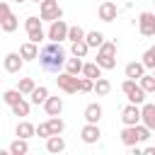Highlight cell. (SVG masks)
I'll use <instances>...</instances> for the list:
<instances>
[{
	"mask_svg": "<svg viewBox=\"0 0 155 155\" xmlns=\"http://www.w3.org/2000/svg\"><path fill=\"white\" fill-rule=\"evenodd\" d=\"M87 51H90V46H87V41H85V39L73 41V46H70V53H73V56H78V58H85V56H87Z\"/></svg>",
	"mask_w": 155,
	"mask_h": 155,
	"instance_id": "obj_25",
	"label": "cell"
},
{
	"mask_svg": "<svg viewBox=\"0 0 155 155\" xmlns=\"http://www.w3.org/2000/svg\"><path fill=\"white\" fill-rule=\"evenodd\" d=\"M136 131H138V138H140V143H145V140L150 138V128H148L145 124H136Z\"/></svg>",
	"mask_w": 155,
	"mask_h": 155,
	"instance_id": "obj_35",
	"label": "cell"
},
{
	"mask_svg": "<svg viewBox=\"0 0 155 155\" xmlns=\"http://www.w3.org/2000/svg\"><path fill=\"white\" fill-rule=\"evenodd\" d=\"M121 90H124V94L128 97V102H131V104H138V107H140V104L145 102V90H143L140 85H136V80H133V78H126V80H124V85H121Z\"/></svg>",
	"mask_w": 155,
	"mask_h": 155,
	"instance_id": "obj_3",
	"label": "cell"
},
{
	"mask_svg": "<svg viewBox=\"0 0 155 155\" xmlns=\"http://www.w3.org/2000/svg\"><path fill=\"white\" fill-rule=\"evenodd\" d=\"M65 73H70V75H80V73H82V58H78V56L65 58Z\"/></svg>",
	"mask_w": 155,
	"mask_h": 155,
	"instance_id": "obj_22",
	"label": "cell"
},
{
	"mask_svg": "<svg viewBox=\"0 0 155 155\" xmlns=\"http://www.w3.org/2000/svg\"><path fill=\"white\" fill-rule=\"evenodd\" d=\"M92 90H94V80L80 78V92H92Z\"/></svg>",
	"mask_w": 155,
	"mask_h": 155,
	"instance_id": "obj_37",
	"label": "cell"
},
{
	"mask_svg": "<svg viewBox=\"0 0 155 155\" xmlns=\"http://www.w3.org/2000/svg\"><path fill=\"white\" fill-rule=\"evenodd\" d=\"M12 114H15V116H29V102H27L24 97H22L19 102H15V104H12Z\"/></svg>",
	"mask_w": 155,
	"mask_h": 155,
	"instance_id": "obj_30",
	"label": "cell"
},
{
	"mask_svg": "<svg viewBox=\"0 0 155 155\" xmlns=\"http://www.w3.org/2000/svg\"><path fill=\"white\" fill-rule=\"evenodd\" d=\"M138 85L145 90V94H148V92L155 94V75H145V73H143V75L138 78Z\"/></svg>",
	"mask_w": 155,
	"mask_h": 155,
	"instance_id": "obj_27",
	"label": "cell"
},
{
	"mask_svg": "<svg viewBox=\"0 0 155 155\" xmlns=\"http://www.w3.org/2000/svg\"><path fill=\"white\" fill-rule=\"evenodd\" d=\"M10 15V5L5 2V0H0V24H2V19Z\"/></svg>",
	"mask_w": 155,
	"mask_h": 155,
	"instance_id": "obj_39",
	"label": "cell"
},
{
	"mask_svg": "<svg viewBox=\"0 0 155 155\" xmlns=\"http://www.w3.org/2000/svg\"><path fill=\"white\" fill-rule=\"evenodd\" d=\"M22 65H24L22 53H7V56H5V70H7V73H19Z\"/></svg>",
	"mask_w": 155,
	"mask_h": 155,
	"instance_id": "obj_13",
	"label": "cell"
},
{
	"mask_svg": "<svg viewBox=\"0 0 155 155\" xmlns=\"http://www.w3.org/2000/svg\"><path fill=\"white\" fill-rule=\"evenodd\" d=\"M17 136L29 140L31 136H36V126H34V124H29V121H22V124H17Z\"/></svg>",
	"mask_w": 155,
	"mask_h": 155,
	"instance_id": "obj_23",
	"label": "cell"
},
{
	"mask_svg": "<svg viewBox=\"0 0 155 155\" xmlns=\"http://www.w3.org/2000/svg\"><path fill=\"white\" fill-rule=\"evenodd\" d=\"M27 150H29L27 138H17V140H12V143H10V153H12V155H24Z\"/></svg>",
	"mask_w": 155,
	"mask_h": 155,
	"instance_id": "obj_26",
	"label": "cell"
},
{
	"mask_svg": "<svg viewBox=\"0 0 155 155\" xmlns=\"http://www.w3.org/2000/svg\"><path fill=\"white\" fill-rule=\"evenodd\" d=\"M99 136H102V131H99V126H97V124H85V126H82V131H80V138H82L85 143H97V140H99Z\"/></svg>",
	"mask_w": 155,
	"mask_h": 155,
	"instance_id": "obj_11",
	"label": "cell"
},
{
	"mask_svg": "<svg viewBox=\"0 0 155 155\" xmlns=\"http://www.w3.org/2000/svg\"><path fill=\"white\" fill-rule=\"evenodd\" d=\"M46 124H48V128H51V133H53V136H56V133H63V128H65V124H63V119H61V116H51Z\"/></svg>",
	"mask_w": 155,
	"mask_h": 155,
	"instance_id": "obj_32",
	"label": "cell"
},
{
	"mask_svg": "<svg viewBox=\"0 0 155 155\" xmlns=\"http://www.w3.org/2000/svg\"><path fill=\"white\" fill-rule=\"evenodd\" d=\"M153 75H155V68H153Z\"/></svg>",
	"mask_w": 155,
	"mask_h": 155,
	"instance_id": "obj_44",
	"label": "cell"
},
{
	"mask_svg": "<svg viewBox=\"0 0 155 155\" xmlns=\"http://www.w3.org/2000/svg\"><path fill=\"white\" fill-rule=\"evenodd\" d=\"M121 143H124V145H128V148H133L136 143H140V138H138V131H136V126H126V128L121 131Z\"/></svg>",
	"mask_w": 155,
	"mask_h": 155,
	"instance_id": "obj_15",
	"label": "cell"
},
{
	"mask_svg": "<svg viewBox=\"0 0 155 155\" xmlns=\"http://www.w3.org/2000/svg\"><path fill=\"white\" fill-rule=\"evenodd\" d=\"M41 19L44 22H53V19H61L63 17V10L58 5V0H41Z\"/></svg>",
	"mask_w": 155,
	"mask_h": 155,
	"instance_id": "obj_6",
	"label": "cell"
},
{
	"mask_svg": "<svg viewBox=\"0 0 155 155\" xmlns=\"http://www.w3.org/2000/svg\"><path fill=\"white\" fill-rule=\"evenodd\" d=\"M143 65H145V68H150V70L155 68V53H153L150 48H148V51L143 53Z\"/></svg>",
	"mask_w": 155,
	"mask_h": 155,
	"instance_id": "obj_36",
	"label": "cell"
},
{
	"mask_svg": "<svg viewBox=\"0 0 155 155\" xmlns=\"http://www.w3.org/2000/svg\"><path fill=\"white\" fill-rule=\"evenodd\" d=\"M15 2H24V0H15Z\"/></svg>",
	"mask_w": 155,
	"mask_h": 155,
	"instance_id": "obj_43",
	"label": "cell"
},
{
	"mask_svg": "<svg viewBox=\"0 0 155 155\" xmlns=\"http://www.w3.org/2000/svg\"><path fill=\"white\" fill-rule=\"evenodd\" d=\"M56 85H58L63 92H68V94L80 92V78H78V75H70V73H58Z\"/></svg>",
	"mask_w": 155,
	"mask_h": 155,
	"instance_id": "obj_5",
	"label": "cell"
},
{
	"mask_svg": "<svg viewBox=\"0 0 155 155\" xmlns=\"http://www.w3.org/2000/svg\"><path fill=\"white\" fill-rule=\"evenodd\" d=\"M97 65L102 70H111L116 68V44L114 41H104L99 48H97Z\"/></svg>",
	"mask_w": 155,
	"mask_h": 155,
	"instance_id": "obj_2",
	"label": "cell"
},
{
	"mask_svg": "<svg viewBox=\"0 0 155 155\" xmlns=\"http://www.w3.org/2000/svg\"><path fill=\"white\" fill-rule=\"evenodd\" d=\"M41 17H27V22H24V27H27V36H29V41H34V44H39V41H44L46 39V34H44V29H41Z\"/></svg>",
	"mask_w": 155,
	"mask_h": 155,
	"instance_id": "obj_4",
	"label": "cell"
},
{
	"mask_svg": "<svg viewBox=\"0 0 155 155\" xmlns=\"http://www.w3.org/2000/svg\"><path fill=\"white\" fill-rule=\"evenodd\" d=\"M143 153H145V155H155V148H145Z\"/></svg>",
	"mask_w": 155,
	"mask_h": 155,
	"instance_id": "obj_40",
	"label": "cell"
},
{
	"mask_svg": "<svg viewBox=\"0 0 155 155\" xmlns=\"http://www.w3.org/2000/svg\"><path fill=\"white\" fill-rule=\"evenodd\" d=\"M140 121L150 131H155V102L153 104H140Z\"/></svg>",
	"mask_w": 155,
	"mask_h": 155,
	"instance_id": "obj_12",
	"label": "cell"
},
{
	"mask_svg": "<svg viewBox=\"0 0 155 155\" xmlns=\"http://www.w3.org/2000/svg\"><path fill=\"white\" fill-rule=\"evenodd\" d=\"M82 75L90 78V80H97V78H102V68L97 65V61H92V63H82Z\"/></svg>",
	"mask_w": 155,
	"mask_h": 155,
	"instance_id": "obj_20",
	"label": "cell"
},
{
	"mask_svg": "<svg viewBox=\"0 0 155 155\" xmlns=\"http://www.w3.org/2000/svg\"><path fill=\"white\" fill-rule=\"evenodd\" d=\"M99 119H102V107H99L97 102L87 104V107H85V121H87V124H97Z\"/></svg>",
	"mask_w": 155,
	"mask_h": 155,
	"instance_id": "obj_17",
	"label": "cell"
},
{
	"mask_svg": "<svg viewBox=\"0 0 155 155\" xmlns=\"http://www.w3.org/2000/svg\"><path fill=\"white\" fill-rule=\"evenodd\" d=\"M17 24H19V19H17V17H15L12 12H10V15H7L5 19H2V24H0V29H2V31H7V34H12V31L17 29Z\"/></svg>",
	"mask_w": 155,
	"mask_h": 155,
	"instance_id": "obj_28",
	"label": "cell"
},
{
	"mask_svg": "<svg viewBox=\"0 0 155 155\" xmlns=\"http://www.w3.org/2000/svg\"><path fill=\"white\" fill-rule=\"evenodd\" d=\"M39 63H41V68H44L46 73H56V75H58V70L65 65V51H63L61 41L46 44V46L39 51Z\"/></svg>",
	"mask_w": 155,
	"mask_h": 155,
	"instance_id": "obj_1",
	"label": "cell"
},
{
	"mask_svg": "<svg viewBox=\"0 0 155 155\" xmlns=\"http://www.w3.org/2000/svg\"><path fill=\"white\" fill-rule=\"evenodd\" d=\"M36 136H39V138H48V136H53V133H51L48 124H39V126H36Z\"/></svg>",
	"mask_w": 155,
	"mask_h": 155,
	"instance_id": "obj_38",
	"label": "cell"
},
{
	"mask_svg": "<svg viewBox=\"0 0 155 155\" xmlns=\"http://www.w3.org/2000/svg\"><path fill=\"white\" fill-rule=\"evenodd\" d=\"M46 36H48L51 41H63V39H68V24H65L63 19H53L51 27H48V31H46Z\"/></svg>",
	"mask_w": 155,
	"mask_h": 155,
	"instance_id": "obj_8",
	"label": "cell"
},
{
	"mask_svg": "<svg viewBox=\"0 0 155 155\" xmlns=\"http://www.w3.org/2000/svg\"><path fill=\"white\" fill-rule=\"evenodd\" d=\"M68 39H70V44H73V41H80V39H85V29H82L80 24L68 27Z\"/></svg>",
	"mask_w": 155,
	"mask_h": 155,
	"instance_id": "obj_31",
	"label": "cell"
},
{
	"mask_svg": "<svg viewBox=\"0 0 155 155\" xmlns=\"http://www.w3.org/2000/svg\"><path fill=\"white\" fill-rule=\"evenodd\" d=\"M116 12L119 10H116V5L111 0H102L99 2V19L102 22H114L116 19Z\"/></svg>",
	"mask_w": 155,
	"mask_h": 155,
	"instance_id": "obj_10",
	"label": "cell"
},
{
	"mask_svg": "<svg viewBox=\"0 0 155 155\" xmlns=\"http://www.w3.org/2000/svg\"><path fill=\"white\" fill-rule=\"evenodd\" d=\"M138 31L143 36H155V12H140V17H138Z\"/></svg>",
	"mask_w": 155,
	"mask_h": 155,
	"instance_id": "obj_7",
	"label": "cell"
},
{
	"mask_svg": "<svg viewBox=\"0 0 155 155\" xmlns=\"http://www.w3.org/2000/svg\"><path fill=\"white\" fill-rule=\"evenodd\" d=\"M36 85H34V80L31 78H22L19 82H17V90L22 92V94H31V90H34Z\"/></svg>",
	"mask_w": 155,
	"mask_h": 155,
	"instance_id": "obj_33",
	"label": "cell"
},
{
	"mask_svg": "<svg viewBox=\"0 0 155 155\" xmlns=\"http://www.w3.org/2000/svg\"><path fill=\"white\" fill-rule=\"evenodd\" d=\"M126 78H133V80H138L143 73H145V65H143V61H133V63H128L126 65Z\"/></svg>",
	"mask_w": 155,
	"mask_h": 155,
	"instance_id": "obj_19",
	"label": "cell"
},
{
	"mask_svg": "<svg viewBox=\"0 0 155 155\" xmlns=\"http://www.w3.org/2000/svg\"><path fill=\"white\" fill-rule=\"evenodd\" d=\"M150 51H153V53H155V46H153V48H150Z\"/></svg>",
	"mask_w": 155,
	"mask_h": 155,
	"instance_id": "obj_41",
	"label": "cell"
},
{
	"mask_svg": "<svg viewBox=\"0 0 155 155\" xmlns=\"http://www.w3.org/2000/svg\"><path fill=\"white\" fill-rule=\"evenodd\" d=\"M29 97H31V104H36V107H39V104H44V102H46L48 90H46L44 85H39V87H34V90H31V94H29Z\"/></svg>",
	"mask_w": 155,
	"mask_h": 155,
	"instance_id": "obj_24",
	"label": "cell"
},
{
	"mask_svg": "<svg viewBox=\"0 0 155 155\" xmlns=\"http://www.w3.org/2000/svg\"><path fill=\"white\" fill-rule=\"evenodd\" d=\"M19 53H22V58H24V61H34V58H39V44L27 41V44H22V46H19Z\"/></svg>",
	"mask_w": 155,
	"mask_h": 155,
	"instance_id": "obj_16",
	"label": "cell"
},
{
	"mask_svg": "<svg viewBox=\"0 0 155 155\" xmlns=\"http://www.w3.org/2000/svg\"><path fill=\"white\" fill-rule=\"evenodd\" d=\"M85 41H87L90 48H99V46L104 44V34L97 31V29H94V31H87V34H85Z\"/></svg>",
	"mask_w": 155,
	"mask_h": 155,
	"instance_id": "obj_21",
	"label": "cell"
},
{
	"mask_svg": "<svg viewBox=\"0 0 155 155\" xmlns=\"http://www.w3.org/2000/svg\"><path fill=\"white\" fill-rule=\"evenodd\" d=\"M31 2H41V0H31Z\"/></svg>",
	"mask_w": 155,
	"mask_h": 155,
	"instance_id": "obj_42",
	"label": "cell"
},
{
	"mask_svg": "<svg viewBox=\"0 0 155 155\" xmlns=\"http://www.w3.org/2000/svg\"><path fill=\"white\" fill-rule=\"evenodd\" d=\"M46 150H48V153H63V150H65V140L61 138V133L46 138Z\"/></svg>",
	"mask_w": 155,
	"mask_h": 155,
	"instance_id": "obj_18",
	"label": "cell"
},
{
	"mask_svg": "<svg viewBox=\"0 0 155 155\" xmlns=\"http://www.w3.org/2000/svg\"><path fill=\"white\" fill-rule=\"evenodd\" d=\"M44 111H46L48 116H58V114L63 111V99H61V97H46Z\"/></svg>",
	"mask_w": 155,
	"mask_h": 155,
	"instance_id": "obj_14",
	"label": "cell"
},
{
	"mask_svg": "<svg viewBox=\"0 0 155 155\" xmlns=\"http://www.w3.org/2000/svg\"><path fill=\"white\" fill-rule=\"evenodd\" d=\"M2 99H5V102L12 107L15 102H19V99H22V92H19V90H7V92L2 94Z\"/></svg>",
	"mask_w": 155,
	"mask_h": 155,
	"instance_id": "obj_34",
	"label": "cell"
},
{
	"mask_svg": "<svg viewBox=\"0 0 155 155\" xmlns=\"http://www.w3.org/2000/svg\"><path fill=\"white\" fill-rule=\"evenodd\" d=\"M109 90H111V82H109L107 78H97V80H94V92H97L99 97L109 94Z\"/></svg>",
	"mask_w": 155,
	"mask_h": 155,
	"instance_id": "obj_29",
	"label": "cell"
},
{
	"mask_svg": "<svg viewBox=\"0 0 155 155\" xmlns=\"http://www.w3.org/2000/svg\"><path fill=\"white\" fill-rule=\"evenodd\" d=\"M121 121H124L126 126H136V124H140V107H138V104H128V107H124V111H121Z\"/></svg>",
	"mask_w": 155,
	"mask_h": 155,
	"instance_id": "obj_9",
	"label": "cell"
}]
</instances>
